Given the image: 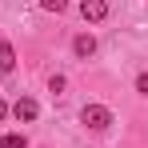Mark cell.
Wrapping results in <instances>:
<instances>
[{
  "instance_id": "8992f818",
  "label": "cell",
  "mask_w": 148,
  "mask_h": 148,
  "mask_svg": "<svg viewBox=\"0 0 148 148\" xmlns=\"http://www.w3.org/2000/svg\"><path fill=\"white\" fill-rule=\"evenodd\" d=\"M0 148H28V140L20 132H4V136H0Z\"/></svg>"
},
{
  "instance_id": "5b68a950",
  "label": "cell",
  "mask_w": 148,
  "mask_h": 148,
  "mask_svg": "<svg viewBox=\"0 0 148 148\" xmlns=\"http://www.w3.org/2000/svg\"><path fill=\"white\" fill-rule=\"evenodd\" d=\"M16 68V48L8 40H0V72H12Z\"/></svg>"
},
{
  "instance_id": "7a4b0ae2",
  "label": "cell",
  "mask_w": 148,
  "mask_h": 148,
  "mask_svg": "<svg viewBox=\"0 0 148 148\" xmlns=\"http://www.w3.org/2000/svg\"><path fill=\"white\" fill-rule=\"evenodd\" d=\"M80 16H84L88 24H100V20L108 16V4H104V0H80Z\"/></svg>"
},
{
  "instance_id": "277c9868",
  "label": "cell",
  "mask_w": 148,
  "mask_h": 148,
  "mask_svg": "<svg viewBox=\"0 0 148 148\" xmlns=\"http://www.w3.org/2000/svg\"><path fill=\"white\" fill-rule=\"evenodd\" d=\"M72 52L80 56V60H88V56L96 52V36H92V32H80V36L72 40Z\"/></svg>"
},
{
  "instance_id": "52a82bcc",
  "label": "cell",
  "mask_w": 148,
  "mask_h": 148,
  "mask_svg": "<svg viewBox=\"0 0 148 148\" xmlns=\"http://www.w3.org/2000/svg\"><path fill=\"white\" fill-rule=\"evenodd\" d=\"M40 8H44V12H64L68 0H40Z\"/></svg>"
},
{
  "instance_id": "ba28073f",
  "label": "cell",
  "mask_w": 148,
  "mask_h": 148,
  "mask_svg": "<svg viewBox=\"0 0 148 148\" xmlns=\"http://www.w3.org/2000/svg\"><path fill=\"white\" fill-rule=\"evenodd\" d=\"M136 92H140V96H148V72L136 76Z\"/></svg>"
},
{
  "instance_id": "3957f363",
  "label": "cell",
  "mask_w": 148,
  "mask_h": 148,
  "mask_svg": "<svg viewBox=\"0 0 148 148\" xmlns=\"http://www.w3.org/2000/svg\"><path fill=\"white\" fill-rule=\"evenodd\" d=\"M12 116H16V120H36V116H40V104H36V100H32V96H20V100H16V104H12Z\"/></svg>"
},
{
  "instance_id": "9c48e42d",
  "label": "cell",
  "mask_w": 148,
  "mask_h": 148,
  "mask_svg": "<svg viewBox=\"0 0 148 148\" xmlns=\"http://www.w3.org/2000/svg\"><path fill=\"white\" fill-rule=\"evenodd\" d=\"M8 112H12V108H8V104H4V100H0V124L8 120Z\"/></svg>"
},
{
  "instance_id": "6da1fadb",
  "label": "cell",
  "mask_w": 148,
  "mask_h": 148,
  "mask_svg": "<svg viewBox=\"0 0 148 148\" xmlns=\"http://www.w3.org/2000/svg\"><path fill=\"white\" fill-rule=\"evenodd\" d=\"M80 120L88 124L92 132H104V128L112 124V112H108L104 104H84V112H80Z\"/></svg>"
}]
</instances>
